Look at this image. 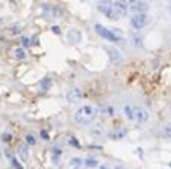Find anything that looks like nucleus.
Segmentation results:
<instances>
[{"instance_id": "nucleus-1", "label": "nucleus", "mask_w": 171, "mask_h": 169, "mask_svg": "<svg viewBox=\"0 0 171 169\" xmlns=\"http://www.w3.org/2000/svg\"><path fill=\"white\" fill-rule=\"evenodd\" d=\"M95 115H97L95 107L91 106V104H85V106H82L79 110H76V113H74V121H76L77 124H80V125H85V124H89V122L95 118Z\"/></svg>"}, {"instance_id": "nucleus-2", "label": "nucleus", "mask_w": 171, "mask_h": 169, "mask_svg": "<svg viewBox=\"0 0 171 169\" xmlns=\"http://www.w3.org/2000/svg\"><path fill=\"white\" fill-rule=\"evenodd\" d=\"M94 29H95V32H97L102 38H105V39H108V41L117 42V41H120V39H121L118 35H115V33H114V30H109V29H106V27H105V26H102V24H95V26H94Z\"/></svg>"}, {"instance_id": "nucleus-3", "label": "nucleus", "mask_w": 171, "mask_h": 169, "mask_svg": "<svg viewBox=\"0 0 171 169\" xmlns=\"http://www.w3.org/2000/svg\"><path fill=\"white\" fill-rule=\"evenodd\" d=\"M150 115H148V110L144 109V107H133V119L139 124H145L148 121Z\"/></svg>"}, {"instance_id": "nucleus-4", "label": "nucleus", "mask_w": 171, "mask_h": 169, "mask_svg": "<svg viewBox=\"0 0 171 169\" xmlns=\"http://www.w3.org/2000/svg\"><path fill=\"white\" fill-rule=\"evenodd\" d=\"M147 23V15L145 14H135L130 20V24L133 29H142Z\"/></svg>"}, {"instance_id": "nucleus-5", "label": "nucleus", "mask_w": 171, "mask_h": 169, "mask_svg": "<svg viewBox=\"0 0 171 169\" xmlns=\"http://www.w3.org/2000/svg\"><path fill=\"white\" fill-rule=\"evenodd\" d=\"M106 53H108V56H109V59H111V62H112L114 65H118V64L123 61V55H121L120 50L115 49V47H108V49H106Z\"/></svg>"}, {"instance_id": "nucleus-6", "label": "nucleus", "mask_w": 171, "mask_h": 169, "mask_svg": "<svg viewBox=\"0 0 171 169\" xmlns=\"http://www.w3.org/2000/svg\"><path fill=\"white\" fill-rule=\"evenodd\" d=\"M148 9V3L145 2H130V11L135 14H145Z\"/></svg>"}, {"instance_id": "nucleus-7", "label": "nucleus", "mask_w": 171, "mask_h": 169, "mask_svg": "<svg viewBox=\"0 0 171 169\" xmlns=\"http://www.w3.org/2000/svg\"><path fill=\"white\" fill-rule=\"evenodd\" d=\"M98 11H100L105 17H108V18H117V17L114 15L115 11H114L112 5H109V3H100V5H98Z\"/></svg>"}, {"instance_id": "nucleus-8", "label": "nucleus", "mask_w": 171, "mask_h": 169, "mask_svg": "<svg viewBox=\"0 0 171 169\" xmlns=\"http://www.w3.org/2000/svg\"><path fill=\"white\" fill-rule=\"evenodd\" d=\"M67 100H68L70 103H77V101H80V100H82V91H80L79 88H73L71 91H68Z\"/></svg>"}, {"instance_id": "nucleus-9", "label": "nucleus", "mask_w": 171, "mask_h": 169, "mask_svg": "<svg viewBox=\"0 0 171 169\" xmlns=\"http://www.w3.org/2000/svg\"><path fill=\"white\" fill-rule=\"evenodd\" d=\"M67 38H68L70 42L77 44V42L80 41V38H82V33H80V30H77V29H70L68 33H67Z\"/></svg>"}, {"instance_id": "nucleus-10", "label": "nucleus", "mask_w": 171, "mask_h": 169, "mask_svg": "<svg viewBox=\"0 0 171 169\" xmlns=\"http://www.w3.org/2000/svg\"><path fill=\"white\" fill-rule=\"evenodd\" d=\"M112 8L115 11V14H120V15H126L127 14V5L124 2H114L112 3Z\"/></svg>"}, {"instance_id": "nucleus-11", "label": "nucleus", "mask_w": 171, "mask_h": 169, "mask_svg": "<svg viewBox=\"0 0 171 169\" xmlns=\"http://www.w3.org/2000/svg\"><path fill=\"white\" fill-rule=\"evenodd\" d=\"M108 136H109V139L118 140V139H123V137L126 136V130H124V128H123V130H112V131L108 133Z\"/></svg>"}, {"instance_id": "nucleus-12", "label": "nucleus", "mask_w": 171, "mask_h": 169, "mask_svg": "<svg viewBox=\"0 0 171 169\" xmlns=\"http://www.w3.org/2000/svg\"><path fill=\"white\" fill-rule=\"evenodd\" d=\"M18 152H20V155H21V160H27L29 158V151H27V146L26 145H21L20 148H18Z\"/></svg>"}, {"instance_id": "nucleus-13", "label": "nucleus", "mask_w": 171, "mask_h": 169, "mask_svg": "<svg viewBox=\"0 0 171 169\" xmlns=\"http://www.w3.org/2000/svg\"><path fill=\"white\" fill-rule=\"evenodd\" d=\"M14 56L17 58V59H24L26 58V52H24V49H21V47H18V49H15L14 50Z\"/></svg>"}, {"instance_id": "nucleus-14", "label": "nucleus", "mask_w": 171, "mask_h": 169, "mask_svg": "<svg viewBox=\"0 0 171 169\" xmlns=\"http://www.w3.org/2000/svg\"><path fill=\"white\" fill-rule=\"evenodd\" d=\"M97 160L95 158H86L85 160V166H88V167H97Z\"/></svg>"}, {"instance_id": "nucleus-15", "label": "nucleus", "mask_w": 171, "mask_h": 169, "mask_svg": "<svg viewBox=\"0 0 171 169\" xmlns=\"http://www.w3.org/2000/svg\"><path fill=\"white\" fill-rule=\"evenodd\" d=\"M124 113L129 119H133V109L130 106H124Z\"/></svg>"}, {"instance_id": "nucleus-16", "label": "nucleus", "mask_w": 171, "mask_h": 169, "mask_svg": "<svg viewBox=\"0 0 171 169\" xmlns=\"http://www.w3.org/2000/svg\"><path fill=\"white\" fill-rule=\"evenodd\" d=\"M50 85H52V80H50L49 77H46V79L41 80V86H43V89H49Z\"/></svg>"}, {"instance_id": "nucleus-17", "label": "nucleus", "mask_w": 171, "mask_h": 169, "mask_svg": "<svg viewBox=\"0 0 171 169\" xmlns=\"http://www.w3.org/2000/svg\"><path fill=\"white\" fill-rule=\"evenodd\" d=\"M102 133H103V128H102L100 125L92 128V136H102Z\"/></svg>"}, {"instance_id": "nucleus-18", "label": "nucleus", "mask_w": 171, "mask_h": 169, "mask_svg": "<svg viewBox=\"0 0 171 169\" xmlns=\"http://www.w3.org/2000/svg\"><path fill=\"white\" fill-rule=\"evenodd\" d=\"M26 142H27L29 145H35V143H37V140H35V137H34L32 134H27V136H26Z\"/></svg>"}, {"instance_id": "nucleus-19", "label": "nucleus", "mask_w": 171, "mask_h": 169, "mask_svg": "<svg viewBox=\"0 0 171 169\" xmlns=\"http://www.w3.org/2000/svg\"><path fill=\"white\" fill-rule=\"evenodd\" d=\"M11 163H12V166H14L15 169H24V167H23V166H21V164L17 161V158H14V157L11 158Z\"/></svg>"}, {"instance_id": "nucleus-20", "label": "nucleus", "mask_w": 171, "mask_h": 169, "mask_svg": "<svg viewBox=\"0 0 171 169\" xmlns=\"http://www.w3.org/2000/svg\"><path fill=\"white\" fill-rule=\"evenodd\" d=\"M70 143H71L74 148H80V143H79V140H77L76 137H71V139H70Z\"/></svg>"}, {"instance_id": "nucleus-21", "label": "nucleus", "mask_w": 171, "mask_h": 169, "mask_svg": "<svg viewBox=\"0 0 171 169\" xmlns=\"http://www.w3.org/2000/svg\"><path fill=\"white\" fill-rule=\"evenodd\" d=\"M103 113H108V115H112V113H114V109H112L111 106H109V107H105V109H103Z\"/></svg>"}, {"instance_id": "nucleus-22", "label": "nucleus", "mask_w": 171, "mask_h": 169, "mask_svg": "<svg viewBox=\"0 0 171 169\" xmlns=\"http://www.w3.org/2000/svg\"><path fill=\"white\" fill-rule=\"evenodd\" d=\"M40 134H41V137H43V139H46V140L49 139V131H47V130H41V133H40Z\"/></svg>"}, {"instance_id": "nucleus-23", "label": "nucleus", "mask_w": 171, "mask_h": 169, "mask_svg": "<svg viewBox=\"0 0 171 169\" xmlns=\"http://www.w3.org/2000/svg\"><path fill=\"white\" fill-rule=\"evenodd\" d=\"M21 42H23V45H24V47H27V45L31 44V39L24 36V38H21Z\"/></svg>"}, {"instance_id": "nucleus-24", "label": "nucleus", "mask_w": 171, "mask_h": 169, "mask_svg": "<svg viewBox=\"0 0 171 169\" xmlns=\"http://www.w3.org/2000/svg\"><path fill=\"white\" fill-rule=\"evenodd\" d=\"M52 151H53V154H55V155H56V157H58V155H61V154H62V151H61V149H59V148H53V149H52Z\"/></svg>"}, {"instance_id": "nucleus-25", "label": "nucleus", "mask_w": 171, "mask_h": 169, "mask_svg": "<svg viewBox=\"0 0 171 169\" xmlns=\"http://www.w3.org/2000/svg\"><path fill=\"white\" fill-rule=\"evenodd\" d=\"M11 137H12V136H11V134H8V133H5V134L2 136V139H3V140H6V142H8V140H11Z\"/></svg>"}, {"instance_id": "nucleus-26", "label": "nucleus", "mask_w": 171, "mask_h": 169, "mask_svg": "<svg viewBox=\"0 0 171 169\" xmlns=\"http://www.w3.org/2000/svg\"><path fill=\"white\" fill-rule=\"evenodd\" d=\"M73 163H74V164H79L80 160H79V158H74V160H71V164H73Z\"/></svg>"}, {"instance_id": "nucleus-27", "label": "nucleus", "mask_w": 171, "mask_h": 169, "mask_svg": "<svg viewBox=\"0 0 171 169\" xmlns=\"http://www.w3.org/2000/svg\"><path fill=\"white\" fill-rule=\"evenodd\" d=\"M53 32H55V33H61V30H59V27H56V26L53 27Z\"/></svg>"}, {"instance_id": "nucleus-28", "label": "nucleus", "mask_w": 171, "mask_h": 169, "mask_svg": "<svg viewBox=\"0 0 171 169\" xmlns=\"http://www.w3.org/2000/svg\"><path fill=\"white\" fill-rule=\"evenodd\" d=\"M100 169H109V167H108V164H102V166H100Z\"/></svg>"}, {"instance_id": "nucleus-29", "label": "nucleus", "mask_w": 171, "mask_h": 169, "mask_svg": "<svg viewBox=\"0 0 171 169\" xmlns=\"http://www.w3.org/2000/svg\"><path fill=\"white\" fill-rule=\"evenodd\" d=\"M115 169H124V167H121V166H117V167H115Z\"/></svg>"}, {"instance_id": "nucleus-30", "label": "nucleus", "mask_w": 171, "mask_h": 169, "mask_svg": "<svg viewBox=\"0 0 171 169\" xmlns=\"http://www.w3.org/2000/svg\"><path fill=\"white\" fill-rule=\"evenodd\" d=\"M169 167H171V163H169Z\"/></svg>"}]
</instances>
